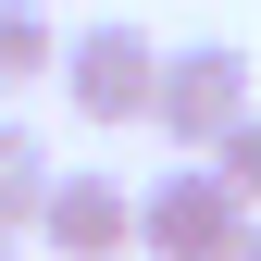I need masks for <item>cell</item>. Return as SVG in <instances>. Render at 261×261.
Instances as JSON below:
<instances>
[{
  "label": "cell",
  "instance_id": "cell-1",
  "mask_svg": "<svg viewBox=\"0 0 261 261\" xmlns=\"http://www.w3.org/2000/svg\"><path fill=\"white\" fill-rule=\"evenodd\" d=\"M249 224H261V212L212 174V162H174V174L137 187V261H237Z\"/></svg>",
  "mask_w": 261,
  "mask_h": 261
},
{
  "label": "cell",
  "instance_id": "cell-2",
  "mask_svg": "<svg viewBox=\"0 0 261 261\" xmlns=\"http://www.w3.org/2000/svg\"><path fill=\"white\" fill-rule=\"evenodd\" d=\"M162 38H137V25H75V50H62V112L75 124H149L162 112Z\"/></svg>",
  "mask_w": 261,
  "mask_h": 261
},
{
  "label": "cell",
  "instance_id": "cell-3",
  "mask_svg": "<svg viewBox=\"0 0 261 261\" xmlns=\"http://www.w3.org/2000/svg\"><path fill=\"white\" fill-rule=\"evenodd\" d=\"M149 124H162L187 162H212V149L249 124V50H237V38H187L174 62H162V112H149Z\"/></svg>",
  "mask_w": 261,
  "mask_h": 261
},
{
  "label": "cell",
  "instance_id": "cell-4",
  "mask_svg": "<svg viewBox=\"0 0 261 261\" xmlns=\"http://www.w3.org/2000/svg\"><path fill=\"white\" fill-rule=\"evenodd\" d=\"M38 237L62 261H124V249H137V187H124V174H62L50 212H38Z\"/></svg>",
  "mask_w": 261,
  "mask_h": 261
},
{
  "label": "cell",
  "instance_id": "cell-5",
  "mask_svg": "<svg viewBox=\"0 0 261 261\" xmlns=\"http://www.w3.org/2000/svg\"><path fill=\"white\" fill-rule=\"evenodd\" d=\"M50 187H62L50 137H38L25 112H0V224H38V212H50Z\"/></svg>",
  "mask_w": 261,
  "mask_h": 261
},
{
  "label": "cell",
  "instance_id": "cell-6",
  "mask_svg": "<svg viewBox=\"0 0 261 261\" xmlns=\"http://www.w3.org/2000/svg\"><path fill=\"white\" fill-rule=\"evenodd\" d=\"M62 25L38 13V0H0V100H13V87H38V75H62Z\"/></svg>",
  "mask_w": 261,
  "mask_h": 261
},
{
  "label": "cell",
  "instance_id": "cell-7",
  "mask_svg": "<svg viewBox=\"0 0 261 261\" xmlns=\"http://www.w3.org/2000/svg\"><path fill=\"white\" fill-rule=\"evenodd\" d=\"M212 174L237 187L249 212H261V112H249V124H237V137H224V149H212Z\"/></svg>",
  "mask_w": 261,
  "mask_h": 261
},
{
  "label": "cell",
  "instance_id": "cell-8",
  "mask_svg": "<svg viewBox=\"0 0 261 261\" xmlns=\"http://www.w3.org/2000/svg\"><path fill=\"white\" fill-rule=\"evenodd\" d=\"M237 261H261V224H249V249H237Z\"/></svg>",
  "mask_w": 261,
  "mask_h": 261
},
{
  "label": "cell",
  "instance_id": "cell-9",
  "mask_svg": "<svg viewBox=\"0 0 261 261\" xmlns=\"http://www.w3.org/2000/svg\"><path fill=\"white\" fill-rule=\"evenodd\" d=\"M0 261H13V224H0Z\"/></svg>",
  "mask_w": 261,
  "mask_h": 261
}]
</instances>
